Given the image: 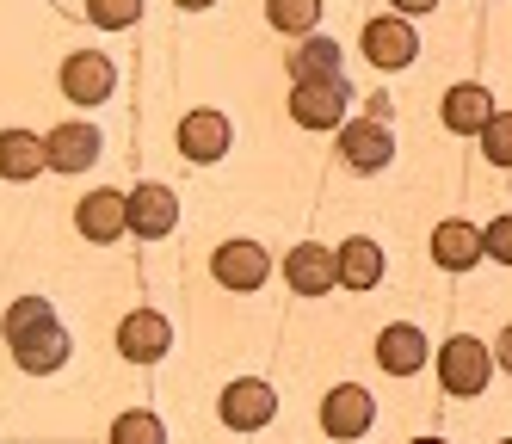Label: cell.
I'll use <instances>...</instances> for the list:
<instances>
[{
  "mask_svg": "<svg viewBox=\"0 0 512 444\" xmlns=\"http://www.w3.org/2000/svg\"><path fill=\"white\" fill-rule=\"evenodd\" d=\"M7 340H13V352H19L25 370H56V364L68 358V333L56 327V315H50L44 296H25V303H13Z\"/></svg>",
  "mask_w": 512,
  "mask_h": 444,
  "instance_id": "1",
  "label": "cell"
},
{
  "mask_svg": "<svg viewBox=\"0 0 512 444\" xmlns=\"http://www.w3.org/2000/svg\"><path fill=\"white\" fill-rule=\"evenodd\" d=\"M488 370H494V352L482 340H469V333L445 340V352H438V383H445L451 395H482Z\"/></svg>",
  "mask_w": 512,
  "mask_h": 444,
  "instance_id": "2",
  "label": "cell"
},
{
  "mask_svg": "<svg viewBox=\"0 0 512 444\" xmlns=\"http://www.w3.org/2000/svg\"><path fill=\"white\" fill-rule=\"evenodd\" d=\"M346 81H297V93H290V118H297L303 130H327V124H340L346 118Z\"/></svg>",
  "mask_w": 512,
  "mask_h": 444,
  "instance_id": "3",
  "label": "cell"
},
{
  "mask_svg": "<svg viewBox=\"0 0 512 444\" xmlns=\"http://www.w3.org/2000/svg\"><path fill=\"white\" fill-rule=\"evenodd\" d=\"M284 278H290V290H297V296H327V290L340 284V253L303 241L297 253L284 259Z\"/></svg>",
  "mask_w": 512,
  "mask_h": 444,
  "instance_id": "4",
  "label": "cell"
},
{
  "mask_svg": "<svg viewBox=\"0 0 512 444\" xmlns=\"http://www.w3.org/2000/svg\"><path fill=\"white\" fill-rule=\"evenodd\" d=\"M364 56H371L377 68H408L420 56L414 25L408 19H371V25H364Z\"/></svg>",
  "mask_w": 512,
  "mask_h": 444,
  "instance_id": "5",
  "label": "cell"
},
{
  "mask_svg": "<svg viewBox=\"0 0 512 444\" xmlns=\"http://www.w3.org/2000/svg\"><path fill=\"white\" fill-rule=\"evenodd\" d=\"M371 420H377V401L364 395V389H352V383L321 401V426L334 432V438H364V432H371Z\"/></svg>",
  "mask_w": 512,
  "mask_h": 444,
  "instance_id": "6",
  "label": "cell"
},
{
  "mask_svg": "<svg viewBox=\"0 0 512 444\" xmlns=\"http://www.w3.org/2000/svg\"><path fill=\"white\" fill-rule=\"evenodd\" d=\"M112 81H118L112 62L93 56V50H81V56H68V62H62V93L75 99V105H99L105 93H112Z\"/></svg>",
  "mask_w": 512,
  "mask_h": 444,
  "instance_id": "7",
  "label": "cell"
},
{
  "mask_svg": "<svg viewBox=\"0 0 512 444\" xmlns=\"http://www.w3.org/2000/svg\"><path fill=\"white\" fill-rule=\"evenodd\" d=\"M266 272H272V259L253 241H229L223 253H216V284H229V290H260Z\"/></svg>",
  "mask_w": 512,
  "mask_h": 444,
  "instance_id": "8",
  "label": "cell"
},
{
  "mask_svg": "<svg viewBox=\"0 0 512 444\" xmlns=\"http://www.w3.org/2000/svg\"><path fill=\"white\" fill-rule=\"evenodd\" d=\"M482 253H488V241L475 235V222H438V229H432V259L445 272H469Z\"/></svg>",
  "mask_w": 512,
  "mask_h": 444,
  "instance_id": "9",
  "label": "cell"
},
{
  "mask_svg": "<svg viewBox=\"0 0 512 444\" xmlns=\"http://www.w3.org/2000/svg\"><path fill=\"white\" fill-rule=\"evenodd\" d=\"M167 340H173V327H167L155 309H136V315H124V327H118V346H124V358H136V364L161 358Z\"/></svg>",
  "mask_w": 512,
  "mask_h": 444,
  "instance_id": "10",
  "label": "cell"
},
{
  "mask_svg": "<svg viewBox=\"0 0 512 444\" xmlns=\"http://www.w3.org/2000/svg\"><path fill=\"white\" fill-rule=\"evenodd\" d=\"M272 414H278V395H272L266 383H229V395H223V420H229L235 432L266 426Z\"/></svg>",
  "mask_w": 512,
  "mask_h": 444,
  "instance_id": "11",
  "label": "cell"
},
{
  "mask_svg": "<svg viewBox=\"0 0 512 444\" xmlns=\"http://www.w3.org/2000/svg\"><path fill=\"white\" fill-rule=\"evenodd\" d=\"M173 222H179V198L167 192V185H142V192L130 198V229H136V235L161 241Z\"/></svg>",
  "mask_w": 512,
  "mask_h": 444,
  "instance_id": "12",
  "label": "cell"
},
{
  "mask_svg": "<svg viewBox=\"0 0 512 444\" xmlns=\"http://www.w3.org/2000/svg\"><path fill=\"white\" fill-rule=\"evenodd\" d=\"M179 148H186L192 161L229 155V118H223V111H192V118L179 124Z\"/></svg>",
  "mask_w": 512,
  "mask_h": 444,
  "instance_id": "13",
  "label": "cell"
},
{
  "mask_svg": "<svg viewBox=\"0 0 512 444\" xmlns=\"http://www.w3.org/2000/svg\"><path fill=\"white\" fill-rule=\"evenodd\" d=\"M340 155H346L358 173H377V167H389L395 142H389V130L371 118V124H346V136H340Z\"/></svg>",
  "mask_w": 512,
  "mask_h": 444,
  "instance_id": "14",
  "label": "cell"
},
{
  "mask_svg": "<svg viewBox=\"0 0 512 444\" xmlns=\"http://www.w3.org/2000/svg\"><path fill=\"white\" fill-rule=\"evenodd\" d=\"M44 142H50V167H62V173H81V167L99 161V130L93 124H62Z\"/></svg>",
  "mask_w": 512,
  "mask_h": 444,
  "instance_id": "15",
  "label": "cell"
},
{
  "mask_svg": "<svg viewBox=\"0 0 512 444\" xmlns=\"http://www.w3.org/2000/svg\"><path fill=\"white\" fill-rule=\"evenodd\" d=\"M124 229H130V198L93 192V198L81 204V235H87V241H118Z\"/></svg>",
  "mask_w": 512,
  "mask_h": 444,
  "instance_id": "16",
  "label": "cell"
},
{
  "mask_svg": "<svg viewBox=\"0 0 512 444\" xmlns=\"http://www.w3.org/2000/svg\"><path fill=\"white\" fill-rule=\"evenodd\" d=\"M445 124L457 130V136H475V130H488L494 124V99H488V87H451L445 93Z\"/></svg>",
  "mask_w": 512,
  "mask_h": 444,
  "instance_id": "17",
  "label": "cell"
},
{
  "mask_svg": "<svg viewBox=\"0 0 512 444\" xmlns=\"http://www.w3.org/2000/svg\"><path fill=\"white\" fill-rule=\"evenodd\" d=\"M44 167H50V142L44 136H31V130H7V136H0V173H7V179H31Z\"/></svg>",
  "mask_w": 512,
  "mask_h": 444,
  "instance_id": "18",
  "label": "cell"
},
{
  "mask_svg": "<svg viewBox=\"0 0 512 444\" xmlns=\"http://www.w3.org/2000/svg\"><path fill=\"white\" fill-rule=\"evenodd\" d=\"M377 358H383V370H395V377H414L426 364V333L420 327H383L377 333Z\"/></svg>",
  "mask_w": 512,
  "mask_h": 444,
  "instance_id": "19",
  "label": "cell"
},
{
  "mask_svg": "<svg viewBox=\"0 0 512 444\" xmlns=\"http://www.w3.org/2000/svg\"><path fill=\"white\" fill-rule=\"evenodd\" d=\"M377 278H383V253H377V241H346L340 247V284L346 290H377Z\"/></svg>",
  "mask_w": 512,
  "mask_h": 444,
  "instance_id": "20",
  "label": "cell"
},
{
  "mask_svg": "<svg viewBox=\"0 0 512 444\" xmlns=\"http://www.w3.org/2000/svg\"><path fill=\"white\" fill-rule=\"evenodd\" d=\"M290 74H297V81H340V50H334V37H309V44L290 56Z\"/></svg>",
  "mask_w": 512,
  "mask_h": 444,
  "instance_id": "21",
  "label": "cell"
},
{
  "mask_svg": "<svg viewBox=\"0 0 512 444\" xmlns=\"http://www.w3.org/2000/svg\"><path fill=\"white\" fill-rule=\"evenodd\" d=\"M266 19L278 31H309L321 19V0H266Z\"/></svg>",
  "mask_w": 512,
  "mask_h": 444,
  "instance_id": "22",
  "label": "cell"
},
{
  "mask_svg": "<svg viewBox=\"0 0 512 444\" xmlns=\"http://www.w3.org/2000/svg\"><path fill=\"white\" fill-rule=\"evenodd\" d=\"M112 444H167V432H161V420L155 414H118V426H112Z\"/></svg>",
  "mask_w": 512,
  "mask_h": 444,
  "instance_id": "23",
  "label": "cell"
},
{
  "mask_svg": "<svg viewBox=\"0 0 512 444\" xmlns=\"http://www.w3.org/2000/svg\"><path fill=\"white\" fill-rule=\"evenodd\" d=\"M482 148L494 167H512V111H494V124L482 130Z\"/></svg>",
  "mask_w": 512,
  "mask_h": 444,
  "instance_id": "24",
  "label": "cell"
},
{
  "mask_svg": "<svg viewBox=\"0 0 512 444\" xmlns=\"http://www.w3.org/2000/svg\"><path fill=\"white\" fill-rule=\"evenodd\" d=\"M136 13H142V0H87V19H93V25H105V31L130 25Z\"/></svg>",
  "mask_w": 512,
  "mask_h": 444,
  "instance_id": "25",
  "label": "cell"
},
{
  "mask_svg": "<svg viewBox=\"0 0 512 444\" xmlns=\"http://www.w3.org/2000/svg\"><path fill=\"white\" fill-rule=\"evenodd\" d=\"M482 241H488V259H500V266H512V216L488 222V229H482Z\"/></svg>",
  "mask_w": 512,
  "mask_h": 444,
  "instance_id": "26",
  "label": "cell"
},
{
  "mask_svg": "<svg viewBox=\"0 0 512 444\" xmlns=\"http://www.w3.org/2000/svg\"><path fill=\"white\" fill-rule=\"evenodd\" d=\"M389 7H401V13H432L438 0H389Z\"/></svg>",
  "mask_w": 512,
  "mask_h": 444,
  "instance_id": "27",
  "label": "cell"
},
{
  "mask_svg": "<svg viewBox=\"0 0 512 444\" xmlns=\"http://www.w3.org/2000/svg\"><path fill=\"white\" fill-rule=\"evenodd\" d=\"M494 352H500V370H512V327L500 333V346H494Z\"/></svg>",
  "mask_w": 512,
  "mask_h": 444,
  "instance_id": "28",
  "label": "cell"
},
{
  "mask_svg": "<svg viewBox=\"0 0 512 444\" xmlns=\"http://www.w3.org/2000/svg\"><path fill=\"white\" fill-rule=\"evenodd\" d=\"M179 7H210V0H179Z\"/></svg>",
  "mask_w": 512,
  "mask_h": 444,
  "instance_id": "29",
  "label": "cell"
},
{
  "mask_svg": "<svg viewBox=\"0 0 512 444\" xmlns=\"http://www.w3.org/2000/svg\"><path fill=\"white\" fill-rule=\"evenodd\" d=\"M414 444H445V438H414Z\"/></svg>",
  "mask_w": 512,
  "mask_h": 444,
  "instance_id": "30",
  "label": "cell"
},
{
  "mask_svg": "<svg viewBox=\"0 0 512 444\" xmlns=\"http://www.w3.org/2000/svg\"><path fill=\"white\" fill-rule=\"evenodd\" d=\"M500 444H512V438H500Z\"/></svg>",
  "mask_w": 512,
  "mask_h": 444,
  "instance_id": "31",
  "label": "cell"
}]
</instances>
